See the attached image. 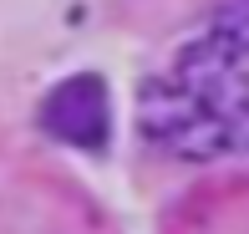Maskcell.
Here are the masks:
<instances>
[{
	"label": "cell",
	"mask_w": 249,
	"mask_h": 234,
	"mask_svg": "<svg viewBox=\"0 0 249 234\" xmlns=\"http://www.w3.org/2000/svg\"><path fill=\"white\" fill-rule=\"evenodd\" d=\"M142 127L178 153H249V0L219 10L148 87Z\"/></svg>",
	"instance_id": "cell-1"
},
{
	"label": "cell",
	"mask_w": 249,
	"mask_h": 234,
	"mask_svg": "<svg viewBox=\"0 0 249 234\" xmlns=\"http://www.w3.org/2000/svg\"><path fill=\"white\" fill-rule=\"evenodd\" d=\"M41 127L56 143L82 153H102L107 148V127H112V107H107V82L92 72L66 76L61 87H51L41 102Z\"/></svg>",
	"instance_id": "cell-2"
},
{
	"label": "cell",
	"mask_w": 249,
	"mask_h": 234,
	"mask_svg": "<svg viewBox=\"0 0 249 234\" xmlns=\"http://www.w3.org/2000/svg\"><path fill=\"white\" fill-rule=\"evenodd\" d=\"M198 234H249V188H229L224 204L203 209Z\"/></svg>",
	"instance_id": "cell-3"
}]
</instances>
